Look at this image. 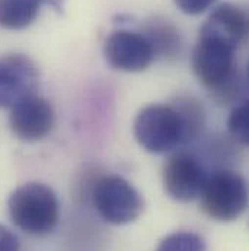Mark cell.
<instances>
[{
  "label": "cell",
  "mask_w": 249,
  "mask_h": 251,
  "mask_svg": "<svg viewBox=\"0 0 249 251\" xmlns=\"http://www.w3.org/2000/svg\"><path fill=\"white\" fill-rule=\"evenodd\" d=\"M200 199L207 216L219 222H232L247 210V181L239 173L232 170L214 171L208 174Z\"/></svg>",
  "instance_id": "obj_3"
},
{
  "label": "cell",
  "mask_w": 249,
  "mask_h": 251,
  "mask_svg": "<svg viewBox=\"0 0 249 251\" xmlns=\"http://www.w3.org/2000/svg\"><path fill=\"white\" fill-rule=\"evenodd\" d=\"M248 101L244 100L239 105H236L229 119H227V128L232 137L239 142L241 145H248L249 142V127H248Z\"/></svg>",
  "instance_id": "obj_14"
},
{
  "label": "cell",
  "mask_w": 249,
  "mask_h": 251,
  "mask_svg": "<svg viewBox=\"0 0 249 251\" xmlns=\"http://www.w3.org/2000/svg\"><path fill=\"white\" fill-rule=\"evenodd\" d=\"M216 0H174L177 7L187 15H200L213 6Z\"/></svg>",
  "instance_id": "obj_15"
},
{
  "label": "cell",
  "mask_w": 249,
  "mask_h": 251,
  "mask_svg": "<svg viewBox=\"0 0 249 251\" xmlns=\"http://www.w3.org/2000/svg\"><path fill=\"white\" fill-rule=\"evenodd\" d=\"M19 247L18 237L0 224V251H19Z\"/></svg>",
  "instance_id": "obj_16"
},
{
  "label": "cell",
  "mask_w": 249,
  "mask_h": 251,
  "mask_svg": "<svg viewBox=\"0 0 249 251\" xmlns=\"http://www.w3.org/2000/svg\"><path fill=\"white\" fill-rule=\"evenodd\" d=\"M38 88L40 72L32 59L25 54L0 57V108H13L37 95Z\"/></svg>",
  "instance_id": "obj_6"
},
{
  "label": "cell",
  "mask_w": 249,
  "mask_h": 251,
  "mask_svg": "<svg viewBox=\"0 0 249 251\" xmlns=\"http://www.w3.org/2000/svg\"><path fill=\"white\" fill-rule=\"evenodd\" d=\"M248 31L247 12L233 3H222L213 9L203 24L200 34L217 38L232 49H238Z\"/></svg>",
  "instance_id": "obj_10"
},
{
  "label": "cell",
  "mask_w": 249,
  "mask_h": 251,
  "mask_svg": "<svg viewBox=\"0 0 249 251\" xmlns=\"http://www.w3.org/2000/svg\"><path fill=\"white\" fill-rule=\"evenodd\" d=\"M141 34L150 43L155 57L175 59L182 49V41L178 29L163 18H153L143 26Z\"/></svg>",
  "instance_id": "obj_11"
},
{
  "label": "cell",
  "mask_w": 249,
  "mask_h": 251,
  "mask_svg": "<svg viewBox=\"0 0 249 251\" xmlns=\"http://www.w3.org/2000/svg\"><path fill=\"white\" fill-rule=\"evenodd\" d=\"M41 6V0H0V28H28L37 19Z\"/></svg>",
  "instance_id": "obj_12"
},
{
  "label": "cell",
  "mask_w": 249,
  "mask_h": 251,
  "mask_svg": "<svg viewBox=\"0 0 249 251\" xmlns=\"http://www.w3.org/2000/svg\"><path fill=\"white\" fill-rule=\"evenodd\" d=\"M134 136L150 153H166L191 140L187 123L175 104H150L134 119Z\"/></svg>",
  "instance_id": "obj_2"
},
{
  "label": "cell",
  "mask_w": 249,
  "mask_h": 251,
  "mask_svg": "<svg viewBox=\"0 0 249 251\" xmlns=\"http://www.w3.org/2000/svg\"><path fill=\"white\" fill-rule=\"evenodd\" d=\"M56 123V113L50 101L34 95L10 108L9 126L13 134L25 142L47 137Z\"/></svg>",
  "instance_id": "obj_9"
},
{
  "label": "cell",
  "mask_w": 249,
  "mask_h": 251,
  "mask_svg": "<svg viewBox=\"0 0 249 251\" xmlns=\"http://www.w3.org/2000/svg\"><path fill=\"white\" fill-rule=\"evenodd\" d=\"M10 221L31 235L50 234L59 224L60 203L53 188L43 183H25L12 191L7 200Z\"/></svg>",
  "instance_id": "obj_1"
},
{
  "label": "cell",
  "mask_w": 249,
  "mask_h": 251,
  "mask_svg": "<svg viewBox=\"0 0 249 251\" xmlns=\"http://www.w3.org/2000/svg\"><path fill=\"white\" fill-rule=\"evenodd\" d=\"M92 203L101 218L114 225L134 222L144 209L138 190L120 176L99 178L92 190Z\"/></svg>",
  "instance_id": "obj_4"
},
{
  "label": "cell",
  "mask_w": 249,
  "mask_h": 251,
  "mask_svg": "<svg viewBox=\"0 0 249 251\" xmlns=\"http://www.w3.org/2000/svg\"><path fill=\"white\" fill-rule=\"evenodd\" d=\"M156 251H205V243L194 232L178 231L165 237Z\"/></svg>",
  "instance_id": "obj_13"
},
{
  "label": "cell",
  "mask_w": 249,
  "mask_h": 251,
  "mask_svg": "<svg viewBox=\"0 0 249 251\" xmlns=\"http://www.w3.org/2000/svg\"><path fill=\"white\" fill-rule=\"evenodd\" d=\"M41 4L50 6L57 13H62L63 9H64V0H41Z\"/></svg>",
  "instance_id": "obj_17"
},
{
  "label": "cell",
  "mask_w": 249,
  "mask_h": 251,
  "mask_svg": "<svg viewBox=\"0 0 249 251\" xmlns=\"http://www.w3.org/2000/svg\"><path fill=\"white\" fill-rule=\"evenodd\" d=\"M192 70L204 86L214 92L220 91L239 73L235 49L217 38L198 34L192 51Z\"/></svg>",
  "instance_id": "obj_5"
},
{
  "label": "cell",
  "mask_w": 249,
  "mask_h": 251,
  "mask_svg": "<svg viewBox=\"0 0 249 251\" xmlns=\"http://www.w3.org/2000/svg\"><path fill=\"white\" fill-rule=\"evenodd\" d=\"M107 62L123 72H143L156 59L155 51L141 32L118 29L110 34L102 47Z\"/></svg>",
  "instance_id": "obj_8"
},
{
  "label": "cell",
  "mask_w": 249,
  "mask_h": 251,
  "mask_svg": "<svg viewBox=\"0 0 249 251\" xmlns=\"http://www.w3.org/2000/svg\"><path fill=\"white\" fill-rule=\"evenodd\" d=\"M208 171L203 162L191 152H175L172 153L162 171L163 188L177 201H191L198 199Z\"/></svg>",
  "instance_id": "obj_7"
}]
</instances>
